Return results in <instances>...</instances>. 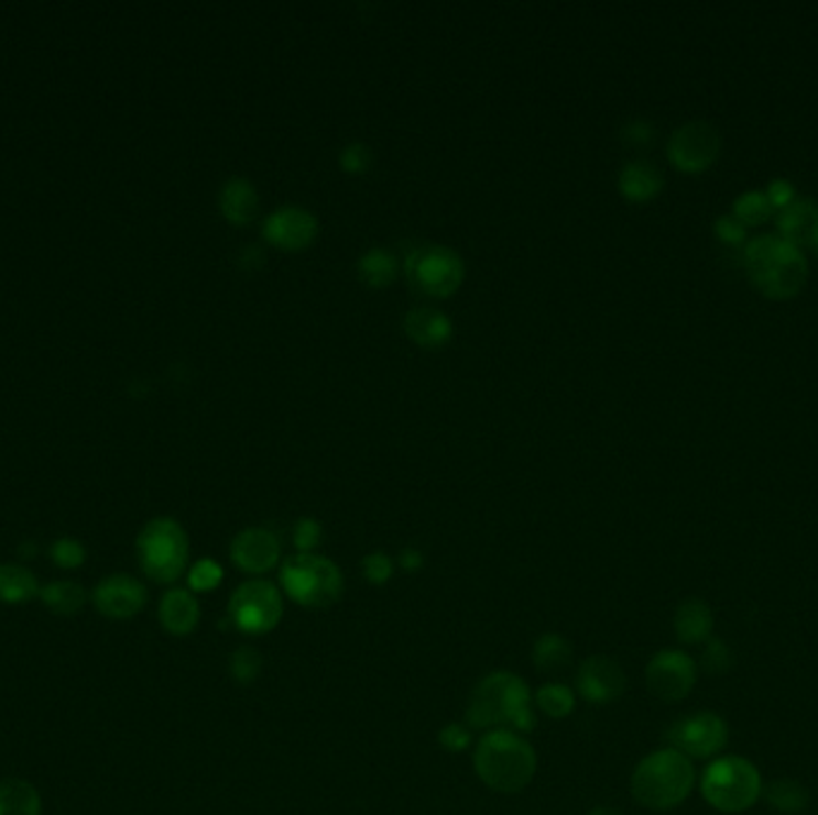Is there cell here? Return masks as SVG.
<instances>
[{
  "label": "cell",
  "mask_w": 818,
  "mask_h": 815,
  "mask_svg": "<svg viewBox=\"0 0 818 815\" xmlns=\"http://www.w3.org/2000/svg\"><path fill=\"white\" fill-rule=\"evenodd\" d=\"M744 271L759 293L771 299L795 297L809 275L807 256L781 234H759L744 246Z\"/></svg>",
  "instance_id": "obj_3"
},
{
  "label": "cell",
  "mask_w": 818,
  "mask_h": 815,
  "mask_svg": "<svg viewBox=\"0 0 818 815\" xmlns=\"http://www.w3.org/2000/svg\"><path fill=\"white\" fill-rule=\"evenodd\" d=\"M410 285L426 297H450L465 280V264L457 252L443 244H419L405 258Z\"/></svg>",
  "instance_id": "obj_8"
},
{
  "label": "cell",
  "mask_w": 818,
  "mask_h": 815,
  "mask_svg": "<svg viewBox=\"0 0 818 815\" xmlns=\"http://www.w3.org/2000/svg\"><path fill=\"white\" fill-rule=\"evenodd\" d=\"M230 560L244 574H266L281 562L279 536L263 527H249L232 538Z\"/></svg>",
  "instance_id": "obj_15"
},
{
  "label": "cell",
  "mask_w": 818,
  "mask_h": 815,
  "mask_svg": "<svg viewBox=\"0 0 818 815\" xmlns=\"http://www.w3.org/2000/svg\"><path fill=\"white\" fill-rule=\"evenodd\" d=\"M577 706V694L570 686L560 682H548L534 694V708L544 713L550 720H565L575 713Z\"/></svg>",
  "instance_id": "obj_28"
},
{
  "label": "cell",
  "mask_w": 818,
  "mask_h": 815,
  "mask_svg": "<svg viewBox=\"0 0 818 815\" xmlns=\"http://www.w3.org/2000/svg\"><path fill=\"white\" fill-rule=\"evenodd\" d=\"M149 601L146 586L130 574H110L96 584L91 603L108 619H132L140 615Z\"/></svg>",
  "instance_id": "obj_13"
},
{
  "label": "cell",
  "mask_w": 818,
  "mask_h": 815,
  "mask_svg": "<svg viewBox=\"0 0 818 815\" xmlns=\"http://www.w3.org/2000/svg\"><path fill=\"white\" fill-rule=\"evenodd\" d=\"M618 187L630 201H648L663 189V173L648 161H632L620 170Z\"/></svg>",
  "instance_id": "obj_21"
},
{
  "label": "cell",
  "mask_w": 818,
  "mask_h": 815,
  "mask_svg": "<svg viewBox=\"0 0 818 815\" xmlns=\"http://www.w3.org/2000/svg\"><path fill=\"white\" fill-rule=\"evenodd\" d=\"M201 607L189 588H171L161 598L159 621L171 637H187L199 627Z\"/></svg>",
  "instance_id": "obj_17"
},
{
  "label": "cell",
  "mask_w": 818,
  "mask_h": 815,
  "mask_svg": "<svg viewBox=\"0 0 818 815\" xmlns=\"http://www.w3.org/2000/svg\"><path fill=\"white\" fill-rule=\"evenodd\" d=\"M668 741L679 753L709 758L726 746L728 725L716 713H697L673 723L668 729Z\"/></svg>",
  "instance_id": "obj_12"
},
{
  "label": "cell",
  "mask_w": 818,
  "mask_h": 815,
  "mask_svg": "<svg viewBox=\"0 0 818 815\" xmlns=\"http://www.w3.org/2000/svg\"><path fill=\"white\" fill-rule=\"evenodd\" d=\"M407 335L422 348H443L452 338V321L432 307H417L405 316Z\"/></svg>",
  "instance_id": "obj_18"
},
{
  "label": "cell",
  "mask_w": 818,
  "mask_h": 815,
  "mask_svg": "<svg viewBox=\"0 0 818 815\" xmlns=\"http://www.w3.org/2000/svg\"><path fill=\"white\" fill-rule=\"evenodd\" d=\"M397 564H400V568L405 570V572H419V570H422V564H424L422 550H417V548H405V550L400 552Z\"/></svg>",
  "instance_id": "obj_42"
},
{
  "label": "cell",
  "mask_w": 818,
  "mask_h": 815,
  "mask_svg": "<svg viewBox=\"0 0 818 815\" xmlns=\"http://www.w3.org/2000/svg\"><path fill=\"white\" fill-rule=\"evenodd\" d=\"M538 768L534 746L510 729L487 731L475 749L479 780L498 794H517L532 784Z\"/></svg>",
  "instance_id": "obj_2"
},
{
  "label": "cell",
  "mask_w": 818,
  "mask_h": 815,
  "mask_svg": "<svg viewBox=\"0 0 818 815\" xmlns=\"http://www.w3.org/2000/svg\"><path fill=\"white\" fill-rule=\"evenodd\" d=\"M628 676L608 656H589L577 670V694L593 706H608L625 694Z\"/></svg>",
  "instance_id": "obj_14"
},
{
  "label": "cell",
  "mask_w": 818,
  "mask_h": 815,
  "mask_svg": "<svg viewBox=\"0 0 818 815\" xmlns=\"http://www.w3.org/2000/svg\"><path fill=\"white\" fill-rule=\"evenodd\" d=\"M220 213H223L232 225L252 223L259 213V195L254 185L244 177H230L220 189Z\"/></svg>",
  "instance_id": "obj_19"
},
{
  "label": "cell",
  "mask_w": 818,
  "mask_h": 815,
  "mask_svg": "<svg viewBox=\"0 0 818 815\" xmlns=\"http://www.w3.org/2000/svg\"><path fill=\"white\" fill-rule=\"evenodd\" d=\"M397 258L385 252L381 246H373L362 254L357 264V273L369 287H385L395 280L397 275Z\"/></svg>",
  "instance_id": "obj_27"
},
{
  "label": "cell",
  "mask_w": 818,
  "mask_h": 815,
  "mask_svg": "<svg viewBox=\"0 0 818 815\" xmlns=\"http://www.w3.org/2000/svg\"><path fill=\"white\" fill-rule=\"evenodd\" d=\"M285 613L283 593L281 588L254 579V582H244L232 591L228 603V621L232 627L247 634V637H261L281 625Z\"/></svg>",
  "instance_id": "obj_9"
},
{
  "label": "cell",
  "mask_w": 818,
  "mask_h": 815,
  "mask_svg": "<svg viewBox=\"0 0 818 815\" xmlns=\"http://www.w3.org/2000/svg\"><path fill=\"white\" fill-rule=\"evenodd\" d=\"M469 729H510L526 737L536 727V708L530 686L515 672L495 670L481 676L467 703Z\"/></svg>",
  "instance_id": "obj_1"
},
{
  "label": "cell",
  "mask_w": 818,
  "mask_h": 815,
  "mask_svg": "<svg viewBox=\"0 0 818 815\" xmlns=\"http://www.w3.org/2000/svg\"><path fill=\"white\" fill-rule=\"evenodd\" d=\"M589 815H622L618 808H610V806H596Z\"/></svg>",
  "instance_id": "obj_43"
},
{
  "label": "cell",
  "mask_w": 818,
  "mask_h": 815,
  "mask_svg": "<svg viewBox=\"0 0 818 815\" xmlns=\"http://www.w3.org/2000/svg\"><path fill=\"white\" fill-rule=\"evenodd\" d=\"M809 246L814 249V252H818V225H816V230H814V234H811V240H809Z\"/></svg>",
  "instance_id": "obj_44"
},
{
  "label": "cell",
  "mask_w": 818,
  "mask_h": 815,
  "mask_svg": "<svg viewBox=\"0 0 818 815\" xmlns=\"http://www.w3.org/2000/svg\"><path fill=\"white\" fill-rule=\"evenodd\" d=\"M630 786L636 804L654 811H668L689 796L691 786H695V768L685 753L661 749L646 756L634 768Z\"/></svg>",
  "instance_id": "obj_4"
},
{
  "label": "cell",
  "mask_w": 818,
  "mask_h": 815,
  "mask_svg": "<svg viewBox=\"0 0 818 815\" xmlns=\"http://www.w3.org/2000/svg\"><path fill=\"white\" fill-rule=\"evenodd\" d=\"M137 560L151 582L175 584L189 562V538L183 524L171 517L151 519L137 536Z\"/></svg>",
  "instance_id": "obj_5"
},
{
  "label": "cell",
  "mask_w": 818,
  "mask_h": 815,
  "mask_svg": "<svg viewBox=\"0 0 818 815\" xmlns=\"http://www.w3.org/2000/svg\"><path fill=\"white\" fill-rule=\"evenodd\" d=\"M775 223H778L783 240L793 242L799 249L809 246L811 234L818 225V203L811 199H795L778 211Z\"/></svg>",
  "instance_id": "obj_20"
},
{
  "label": "cell",
  "mask_w": 818,
  "mask_h": 815,
  "mask_svg": "<svg viewBox=\"0 0 818 815\" xmlns=\"http://www.w3.org/2000/svg\"><path fill=\"white\" fill-rule=\"evenodd\" d=\"M261 668L263 660L254 646H240L238 651H232L230 656V676L242 686L254 684L259 680Z\"/></svg>",
  "instance_id": "obj_31"
},
{
  "label": "cell",
  "mask_w": 818,
  "mask_h": 815,
  "mask_svg": "<svg viewBox=\"0 0 818 815\" xmlns=\"http://www.w3.org/2000/svg\"><path fill=\"white\" fill-rule=\"evenodd\" d=\"M701 794L718 811L742 813L759 801L761 775L744 758H720L706 768Z\"/></svg>",
  "instance_id": "obj_7"
},
{
  "label": "cell",
  "mask_w": 818,
  "mask_h": 815,
  "mask_svg": "<svg viewBox=\"0 0 818 815\" xmlns=\"http://www.w3.org/2000/svg\"><path fill=\"white\" fill-rule=\"evenodd\" d=\"M730 665H732L730 648L723 641L709 639V646H706V651H704V668L711 674H720V672L730 670Z\"/></svg>",
  "instance_id": "obj_38"
},
{
  "label": "cell",
  "mask_w": 818,
  "mask_h": 815,
  "mask_svg": "<svg viewBox=\"0 0 818 815\" xmlns=\"http://www.w3.org/2000/svg\"><path fill=\"white\" fill-rule=\"evenodd\" d=\"M39 582L34 572L22 564L3 562L0 564V603L3 605H26L39 596Z\"/></svg>",
  "instance_id": "obj_23"
},
{
  "label": "cell",
  "mask_w": 818,
  "mask_h": 815,
  "mask_svg": "<svg viewBox=\"0 0 818 815\" xmlns=\"http://www.w3.org/2000/svg\"><path fill=\"white\" fill-rule=\"evenodd\" d=\"M39 598L41 603H44L46 610H51L53 615L70 617V615H77L81 607L87 605V591L81 584L63 579V582H51L46 586H41Z\"/></svg>",
  "instance_id": "obj_25"
},
{
  "label": "cell",
  "mask_w": 818,
  "mask_h": 815,
  "mask_svg": "<svg viewBox=\"0 0 818 815\" xmlns=\"http://www.w3.org/2000/svg\"><path fill=\"white\" fill-rule=\"evenodd\" d=\"M732 216L740 220V223L746 228V225H761L764 220H768L771 216V203L766 199L764 191H744L742 197L734 199V206H732Z\"/></svg>",
  "instance_id": "obj_30"
},
{
  "label": "cell",
  "mask_w": 818,
  "mask_h": 815,
  "mask_svg": "<svg viewBox=\"0 0 818 815\" xmlns=\"http://www.w3.org/2000/svg\"><path fill=\"white\" fill-rule=\"evenodd\" d=\"M223 582V568L211 558L194 562L187 572V584L192 593H211Z\"/></svg>",
  "instance_id": "obj_32"
},
{
  "label": "cell",
  "mask_w": 818,
  "mask_h": 815,
  "mask_svg": "<svg viewBox=\"0 0 818 815\" xmlns=\"http://www.w3.org/2000/svg\"><path fill=\"white\" fill-rule=\"evenodd\" d=\"M716 234L726 244H742L746 238V228L734 216H720L716 220Z\"/></svg>",
  "instance_id": "obj_40"
},
{
  "label": "cell",
  "mask_w": 818,
  "mask_h": 815,
  "mask_svg": "<svg viewBox=\"0 0 818 815\" xmlns=\"http://www.w3.org/2000/svg\"><path fill=\"white\" fill-rule=\"evenodd\" d=\"M318 232V220L302 206H281L263 220V238L269 244L285 249V252H302L307 249Z\"/></svg>",
  "instance_id": "obj_16"
},
{
  "label": "cell",
  "mask_w": 818,
  "mask_h": 815,
  "mask_svg": "<svg viewBox=\"0 0 818 815\" xmlns=\"http://www.w3.org/2000/svg\"><path fill=\"white\" fill-rule=\"evenodd\" d=\"M766 799L775 811H783L789 815L801 813L809 806V792L793 780H775L773 784H768Z\"/></svg>",
  "instance_id": "obj_29"
},
{
  "label": "cell",
  "mask_w": 818,
  "mask_h": 815,
  "mask_svg": "<svg viewBox=\"0 0 818 815\" xmlns=\"http://www.w3.org/2000/svg\"><path fill=\"white\" fill-rule=\"evenodd\" d=\"M51 560L58 564L61 570H79L87 562V550L75 538H58L51 546Z\"/></svg>",
  "instance_id": "obj_33"
},
{
  "label": "cell",
  "mask_w": 818,
  "mask_h": 815,
  "mask_svg": "<svg viewBox=\"0 0 818 815\" xmlns=\"http://www.w3.org/2000/svg\"><path fill=\"white\" fill-rule=\"evenodd\" d=\"M766 199L771 203L773 211L785 209L787 203L795 201V187L787 183V179H773L766 189Z\"/></svg>",
  "instance_id": "obj_41"
},
{
  "label": "cell",
  "mask_w": 818,
  "mask_h": 815,
  "mask_svg": "<svg viewBox=\"0 0 818 815\" xmlns=\"http://www.w3.org/2000/svg\"><path fill=\"white\" fill-rule=\"evenodd\" d=\"M622 142H625L628 146H634V148L648 146L651 142H654V124H651L648 120L628 122L625 130H622Z\"/></svg>",
  "instance_id": "obj_39"
},
{
  "label": "cell",
  "mask_w": 818,
  "mask_h": 815,
  "mask_svg": "<svg viewBox=\"0 0 818 815\" xmlns=\"http://www.w3.org/2000/svg\"><path fill=\"white\" fill-rule=\"evenodd\" d=\"M393 572H395V562L381 550L369 552V555L362 560V574L373 586H383L391 582Z\"/></svg>",
  "instance_id": "obj_34"
},
{
  "label": "cell",
  "mask_w": 818,
  "mask_h": 815,
  "mask_svg": "<svg viewBox=\"0 0 818 815\" xmlns=\"http://www.w3.org/2000/svg\"><path fill=\"white\" fill-rule=\"evenodd\" d=\"M697 684V665L683 651H661L648 660L646 686L658 701L679 703Z\"/></svg>",
  "instance_id": "obj_11"
},
{
  "label": "cell",
  "mask_w": 818,
  "mask_h": 815,
  "mask_svg": "<svg viewBox=\"0 0 818 815\" xmlns=\"http://www.w3.org/2000/svg\"><path fill=\"white\" fill-rule=\"evenodd\" d=\"M281 586L302 607H321L336 605L345 593V576L332 560L316 555V552H297L281 564Z\"/></svg>",
  "instance_id": "obj_6"
},
{
  "label": "cell",
  "mask_w": 818,
  "mask_h": 815,
  "mask_svg": "<svg viewBox=\"0 0 818 815\" xmlns=\"http://www.w3.org/2000/svg\"><path fill=\"white\" fill-rule=\"evenodd\" d=\"M713 631L711 607L699 598H689L677 607L675 613V634L683 643L709 641Z\"/></svg>",
  "instance_id": "obj_22"
},
{
  "label": "cell",
  "mask_w": 818,
  "mask_h": 815,
  "mask_svg": "<svg viewBox=\"0 0 818 815\" xmlns=\"http://www.w3.org/2000/svg\"><path fill=\"white\" fill-rule=\"evenodd\" d=\"M438 744L446 751L462 753V751L469 749V744H471V729L467 725H460V723H450L438 731Z\"/></svg>",
  "instance_id": "obj_37"
},
{
  "label": "cell",
  "mask_w": 818,
  "mask_h": 815,
  "mask_svg": "<svg viewBox=\"0 0 818 815\" xmlns=\"http://www.w3.org/2000/svg\"><path fill=\"white\" fill-rule=\"evenodd\" d=\"M371 158H373L371 156V148L367 144H359V142L348 144V146H345L340 151L342 170L350 173V175H362V173H367L369 165H371Z\"/></svg>",
  "instance_id": "obj_36"
},
{
  "label": "cell",
  "mask_w": 818,
  "mask_h": 815,
  "mask_svg": "<svg viewBox=\"0 0 818 815\" xmlns=\"http://www.w3.org/2000/svg\"><path fill=\"white\" fill-rule=\"evenodd\" d=\"M293 541L299 552H316L324 541V527L314 517H304L295 524Z\"/></svg>",
  "instance_id": "obj_35"
},
{
  "label": "cell",
  "mask_w": 818,
  "mask_h": 815,
  "mask_svg": "<svg viewBox=\"0 0 818 815\" xmlns=\"http://www.w3.org/2000/svg\"><path fill=\"white\" fill-rule=\"evenodd\" d=\"M0 815H41L36 786L20 778L0 780Z\"/></svg>",
  "instance_id": "obj_26"
},
{
  "label": "cell",
  "mask_w": 818,
  "mask_h": 815,
  "mask_svg": "<svg viewBox=\"0 0 818 815\" xmlns=\"http://www.w3.org/2000/svg\"><path fill=\"white\" fill-rule=\"evenodd\" d=\"M534 668L544 674H556L572 665V643L563 634H541L532 648Z\"/></svg>",
  "instance_id": "obj_24"
},
{
  "label": "cell",
  "mask_w": 818,
  "mask_h": 815,
  "mask_svg": "<svg viewBox=\"0 0 818 815\" xmlns=\"http://www.w3.org/2000/svg\"><path fill=\"white\" fill-rule=\"evenodd\" d=\"M720 146H723V140L711 122L691 120L670 134L668 158L677 170L695 175L711 168L720 154Z\"/></svg>",
  "instance_id": "obj_10"
}]
</instances>
